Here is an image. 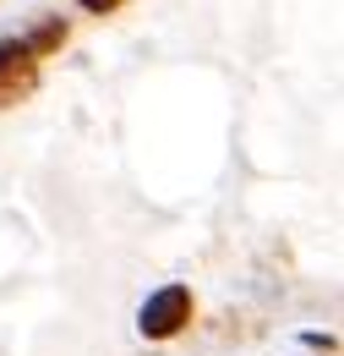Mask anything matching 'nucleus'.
Segmentation results:
<instances>
[{"instance_id": "f257e3e1", "label": "nucleus", "mask_w": 344, "mask_h": 356, "mask_svg": "<svg viewBox=\"0 0 344 356\" xmlns=\"http://www.w3.org/2000/svg\"><path fill=\"white\" fill-rule=\"evenodd\" d=\"M186 323H191V291H186V285L153 291V296L142 302V312H137V329H142L148 340H175Z\"/></svg>"}, {"instance_id": "f03ea898", "label": "nucleus", "mask_w": 344, "mask_h": 356, "mask_svg": "<svg viewBox=\"0 0 344 356\" xmlns=\"http://www.w3.org/2000/svg\"><path fill=\"white\" fill-rule=\"evenodd\" d=\"M33 88H39V55L22 39H0V110L22 104Z\"/></svg>"}, {"instance_id": "7ed1b4c3", "label": "nucleus", "mask_w": 344, "mask_h": 356, "mask_svg": "<svg viewBox=\"0 0 344 356\" xmlns=\"http://www.w3.org/2000/svg\"><path fill=\"white\" fill-rule=\"evenodd\" d=\"M22 44L33 49V55H49V49H60V44H66V22H60V17H44V22L33 28V33H28V39H22Z\"/></svg>"}, {"instance_id": "20e7f679", "label": "nucleus", "mask_w": 344, "mask_h": 356, "mask_svg": "<svg viewBox=\"0 0 344 356\" xmlns=\"http://www.w3.org/2000/svg\"><path fill=\"white\" fill-rule=\"evenodd\" d=\"M77 6H83V11H93V17H110V11H121L126 0H77Z\"/></svg>"}]
</instances>
